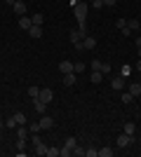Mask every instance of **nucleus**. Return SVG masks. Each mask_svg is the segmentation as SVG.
Segmentation results:
<instances>
[{"mask_svg": "<svg viewBox=\"0 0 141 157\" xmlns=\"http://www.w3.org/2000/svg\"><path fill=\"white\" fill-rule=\"evenodd\" d=\"M40 129H42V127H40V122H31V124H28V131H31V134H38Z\"/></svg>", "mask_w": 141, "mask_h": 157, "instance_id": "22", "label": "nucleus"}, {"mask_svg": "<svg viewBox=\"0 0 141 157\" xmlns=\"http://www.w3.org/2000/svg\"><path fill=\"white\" fill-rule=\"evenodd\" d=\"M0 7H2V0H0Z\"/></svg>", "mask_w": 141, "mask_h": 157, "instance_id": "43", "label": "nucleus"}, {"mask_svg": "<svg viewBox=\"0 0 141 157\" xmlns=\"http://www.w3.org/2000/svg\"><path fill=\"white\" fill-rule=\"evenodd\" d=\"M101 78H104V73H101V71H92V75H89V80H92L94 85H99Z\"/></svg>", "mask_w": 141, "mask_h": 157, "instance_id": "16", "label": "nucleus"}, {"mask_svg": "<svg viewBox=\"0 0 141 157\" xmlns=\"http://www.w3.org/2000/svg\"><path fill=\"white\" fill-rule=\"evenodd\" d=\"M127 145H132V136L122 131L120 136H118V148H127Z\"/></svg>", "mask_w": 141, "mask_h": 157, "instance_id": "3", "label": "nucleus"}, {"mask_svg": "<svg viewBox=\"0 0 141 157\" xmlns=\"http://www.w3.org/2000/svg\"><path fill=\"white\" fill-rule=\"evenodd\" d=\"M120 98H122V103H132V98H134V96H132V94L127 92V94H122Z\"/></svg>", "mask_w": 141, "mask_h": 157, "instance_id": "31", "label": "nucleus"}, {"mask_svg": "<svg viewBox=\"0 0 141 157\" xmlns=\"http://www.w3.org/2000/svg\"><path fill=\"white\" fill-rule=\"evenodd\" d=\"M40 127H42V129H52V127H54V120L49 117V115H42V120H40Z\"/></svg>", "mask_w": 141, "mask_h": 157, "instance_id": "9", "label": "nucleus"}, {"mask_svg": "<svg viewBox=\"0 0 141 157\" xmlns=\"http://www.w3.org/2000/svg\"><path fill=\"white\" fill-rule=\"evenodd\" d=\"M94 47H96V38L85 35V40H82V49H94Z\"/></svg>", "mask_w": 141, "mask_h": 157, "instance_id": "6", "label": "nucleus"}, {"mask_svg": "<svg viewBox=\"0 0 141 157\" xmlns=\"http://www.w3.org/2000/svg\"><path fill=\"white\" fill-rule=\"evenodd\" d=\"M31 21H33V26H42L45 17H42V14H33V17H31Z\"/></svg>", "mask_w": 141, "mask_h": 157, "instance_id": "19", "label": "nucleus"}, {"mask_svg": "<svg viewBox=\"0 0 141 157\" xmlns=\"http://www.w3.org/2000/svg\"><path fill=\"white\" fill-rule=\"evenodd\" d=\"M115 2H118V0H104V5H106V7H113Z\"/></svg>", "mask_w": 141, "mask_h": 157, "instance_id": "39", "label": "nucleus"}, {"mask_svg": "<svg viewBox=\"0 0 141 157\" xmlns=\"http://www.w3.org/2000/svg\"><path fill=\"white\" fill-rule=\"evenodd\" d=\"M0 141H2V136H0Z\"/></svg>", "mask_w": 141, "mask_h": 157, "instance_id": "44", "label": "nucleus"}, {"mask_svg": "<svg viewBox=\"0 0 141 157\" xmlns=\"http://www.w3.org/2000/svg\"><path fill=\"white\" fill-rule=\"evenodd\" d=\"M101 73H104V75H111V63H101Z\"/></svg>", "mask_w": 141, "mask_h": 157, "instance_id": "32", "label": "nucleus"}, {"mask_svg": "<svg viewBox=\"0 0 141 157\" xmlns=\"http://www.w3.org/2000/svg\"><path fill=\"white\" fill-rule=\"evenodd\" d=\"M129 73H132V68H129V66L125 63V66H122V68H120V75H122V78H125V80H127V75H129Z\"/></svg>", "mask_w": 141, "mask_h": 157, "instance_id": "26", "label": "nucleus"}, {"mask_svg": "<svg viewBox=\"0 0 141 157\" xmlns=\"http://www.w3.org/2000/svg\"><path fill=\"white\" fill-rule=\"evenodd\" d=\"M12 10H14L17 14H19V17H24V14H26V2H21V0H17V2L12 5Z\"/></svg>", "mask_w": 141, "mask_h": 157, "instance_id": "7", "label": "nucleus"}, {"mask_svg": "<svg viewBox=\"0 0 141 157\" xmlns=\"http://www.w3.org/2000/svg\"><path fill=\"white\" fill-rule=\"evenodd\" d=\"M120 31H122V35H125V38H129V35H132V31H129L127 26H125V28H120Z\"/></svg>", "mask_w": 141, "mask_h": 157, "instance_id": "38", "label": "nucleus"}, {"mask_svg": "<svg viewBox=\"0 0 141 157\" xmlns=\"http://www.w3.org/2000/svg\"><path fill=\"white\" fill-rule=\"evenodd\" d=\"M73 155L82 157V155H85V148H80V145H75V148H73Z\"/></svg>", "mask_w": 141, "mask_h": 157, "instance_id": "33", "label": "nucleus"}, {"mask_svg": "<svg viewBox=\"0 0 141 157\" xmlns=\"http://www.w3.org/2000/svg\"><path fill=\"white\" fill-rule=\"evenodd\" d=\"M64 145H66V148H71V150H73L75 145H78V141H75V138L71 136V138H66V143H64Z\"/></svg>", "mask_w": 141, "mask_h": 157, "instance_id": "27", "label": "nucleus"}, {"mask_svg": "<svg viewBox=\"0 0 141 157\" xmlns=\"http://www.w3.org/2000/svg\"><path fill=\"white\" fill-rule=\"evenodd\" d=\"M33 108H35V113H45L47 110V103H42L40 98H33Z\"/></svg>", "mask_w": 141, "mask_h": 157, "instance_id": "12", "label": "nucleus"}, {"mask_svg": "<svg viewBox=\"0 0 141 157\" xmlns=\"http://www.w3.org/2000/svg\"><path fill=\"white\" fill-rule=\"evenodd\" d=\"M92 7H96V10H101V7H104V0H92Z\"/></svg>", "mask_w": 141, "mask_h": 157, "instance_id": "36", "label": "nucleus"}, {"mask_svg": "<svg viewBox=\"0 0 141 157\" xmlns=\"http://www.w3.org/2000/svg\"><path fill=\"white\" fill-rule=\"evenodd\" d=\"M59 71L64 73V75H66V73H73V63H71V61H61V63H59Z\"/></svg>", "mask_w": 141, "mask_h": 157, "instance_id": "10", "label": "nucleus"}, {"mask_svg": "<svg viewBox=\"0 0 141 157\" xmlns=\"http://www.w3.org/2000/svg\"><path fill=\"white\" fill-rule=\"evenodd\" d=\"M38 98H40L42 103L49 105V103H52V98H54V94H52V89H40V96H38Z\"/></svg>", "mask_w": 141, "mask_h": 157, "instance_id": "4", "label": "nucleus"}, {"mask_svg": "<svg viewBox=\"0 0 141 157\" xmlns=\"http://www.w3.org/2000/svg\"><path fill=\"white\" fill-rule=\"evenodd\" d=\"M35 155H45V152H47V145L45 143H42V141H40V143H38V145H35Z\"/></svg>", "mask_w": 141, "mask_h": 157, "instance_id": "21", "label": "nucleus"}, {"mask_svg": "<svg viewBox=\"0 0 141 157\" xmlns=\"http://www.w3.org/2000/svg\"><path fill=\"white\" fill-rule=\"evenodd\" d=\"M127 28H129V31H139V28H141V21L139 19H129L127 21Z\"/></svg>", "mask_w": 141, "mask_h": 157, "instance_id": "18", "label": "nucleus"}, {"mask_svg": "<svg viewBox=\"0 0 141 157\" xmlns=\"http://www.w3.org/2000/svg\"><path fill=\"white\" fill-rule=\"evenodd\" d=\"M28 94H31V98H38V96H40V89H38V87H31Z\"/></svg>", "mask_w": 141, "mask_h": 157, "instance_id": "30", "label": "nucleus"}, {"mask_svg": "<svg viewBox=\"0 0 141 157\" xmlns=\"http://www.w3.org/2000/svg\"><path fill=\"white\" fill-rule=\"evenodd\" d=\"M19 26H21V28H24V31H28V28L33 26V21L28 19V17H21V19H19Z\"/></svg>", "mask_w": 141, "mask_h": 157, "instance_id": "14", "label": "nucleus"}, {"mask_svg": "<svg viewBox=\"0 0 141 157\" xmlns=\"http://www.w3.org/2000/svg\"><path fill=\"white\" fill-rule=\"evenodd\" d=\"M136 71H141V56H139V61H136Z\"/></svg>", "mask_w": 141, "mask_h": 157, "instance_id": "41", "label": "nucleus"}, {"mask_svg": "<svg viewBox=\"0 0 141 157\" xmlns=\"http://www.w3.org/2000/svg\"><path fill=\"white\" fill-rule=\"evenodd\" d=\"M24 148H26V138H19L17 141V150H24Z\"/></svg>", "mask_w": 141, "mask_h": 157, "instance_id": "34", "label": "nucleus"}, {"mask_svg": "<svg viewBox=\"0 0 141 157\" xmlns=\"http://www.w3.org/2000/svg\"><path fill=\"white\" fill-rule=\"evenodd\" d=\"M92 71H101V61H99V59L92 61Z\"/></svg>", "mask_w": 141, "mask_h": 157, "instance_id": "35", "label": "nucleus"}, {"mask_svg": "<svg viewBox=\"0 0 141 157\" xmlns=\"http://www.w3.org/2000/svg\"><path fill=\"white\" fill-rule=\"evenodd\" d=\"M17 136H19V138H28V136H31L28 124H19V127H17Z\"/></svg>", "mask_w": 141, "mask_h": 157, "instance_id": "8", "label": "nucleus"}, {"mask_svg": "<svg viewBox=\"0 0 141 157\" xmlns=\"http://www.w3.org/2000/svg\"><path fill=\"white\" fill-rule=\"evenodd\" d=\"M115 26H118V28H125V26H127V21H125V19H118V21H115Z\"/></svg>", "mask_w": 141, "mask_h": 157, "instance_id": "37", "label": "nucleus"}, {"mask_svg": "<svg viewBox=\"0 0 141 157\" xmlns=\"http://www.w3.org/2000/svg\"><path fill=\"white\" fill-rule=\"evenodd\" d=\"M87 2H78V5L73 7V14H75V21H78V28H82L85 31V21H87Z\"/></svg>", "mask_w": 141, "mask_h": 157, "instance_id": "1", "label": "nucleus"}, {"mask_svg": "<svg viewBox=\"0 0 141 157\" xmlns=\"http://www.w3.org/2000/svg\"><path fill=\"white\" fill-rule=\"evenodd\" d=\"M111 87H113L115 92L125 89V78H122V75H115V78H113V82H111Z\"/></svg>", "mask_w": 141, "mask_h": 157, "instance_id": "5", "label": "nucleus"}, {"mask_svg": "<svg viewBox=\"0 0 141 157\" xmlns=\"http://www.w3.org/2000/svg\"><path fill=\"white\" fill-rule=\"evenodd\" d=\"M12 117H14V122H17V127H19V124H26V115H24V113H14Z\"/></svg>", "mask_w": 141, "mask_h": 157, "instance_id": "17", "label": "nucleus"}, {"mask_svg": "<svg viewBox=\"0 0 141 157\" xmlns=\"http://www.w3.org/2000/svg\"><path fill=\"white\" fill-rule=\"evenodd\" d=\"M99 157H113V150L111 148H99Z\"/></svg>", "mask_w": 141, "mask_h": 157, "instance_id": "23", "label": "nucleus"}, {"mask_svg": "<svg viewBox=\"0 0 141 157\" xmlns=\"http://www.w3.org/2000/svg\"><path fill=\"white\" fill-rule=\"evenodd\" d=\"M2 2H7V5H14V2H17V0H2Z\"/></svg>", "mask_w": 141, "mask_h": 157, "instance_id": "42", "label": "nucleus"}, {"mask_svg": "<svg viewBox=\"0 0 141 157\" xmlns=\"http://www.w3.org/2000/svg\"><path fill=\"white\" fill-rule=\"evenodd\" d=\"M85 35H87V31L75 28V31H71V42H73V45H80L82 40H85Z\"/></svg>", "mask_w": 141, "mask_h": 157, "instance_id": "2", "label": "nucleus"}, {"mask_svg": "<svg viewBox=\"0 0 141 157\" xmlns=\"http://www.w3.org/2000/svg\"><path fill=\"white\" fill-rule=\"evenodd\" d=\"M64 85H66V87L75 85V75H73V73H66V75H64Z\"/></svg>", "mask_w": 141, "mask_h": 157, "instance_id": "15", "label": "nucleus"}, {"mask_svg": "<svg viewBox=\"0 0 141 157\" xmlns=\"http://www.w3.org/2000/svg\"><path fill=\"white\" fill-rule=\"evenodd\" d=\"M85 157H99V150H94V148H85Z\"/></svg>", "mask_w": 141, "mask_h": 157, "instance_id": "25", "label": "nucleus"}, {"mask_svg": "<svg viewBox=\"0 0 141 157\" xmlns=\"http://www.w3.org/2000/svg\"><path fill=\"white\" fill-rule=\"evenodd\" d=\"M28 35L31 38H42V26H31L28 28Z\"/></svg>", "mask_w": 141, "mask_h": 157, "instance_id": "11", "label": "nucleus"}, {"mask_svg": "<svg viewBox=\"0 0 141 157\" xmlns=\"http://www.w3.org/2000/svg\"><path fill=\"white\" fill-rule=\"evenodd\" d=\"M59 155H61V157H71V155H73V150L64 145V148H59Z\"/></svg>", "mask_w": 141, "mask_h": 157, "instance_id": "24", "label": "nucleus"}, {"mask_svg": "<svg viewBox=\"0 0 141 157\" xmlns=\"http://www.w3.org/2000/svg\"><path fill=\"white\" fill-rule=\"evenodd\" d=\"M82 71H85V63H82V61L73 63V73H82Z\"/></svg>", "mask_w": 141, "mask_h": 157, "instance_id": "29", "label": "nucleus"}, {"mask_svg": "<svg viewBox=\"0 0 141 157\" xmlns=\"http://www.w3.org/2000/svg\"><path fill=\"white\" fill-rule=\"evenodd\" d=\"M129 94H132V96H141V85L139 82H132V85H129Z\"/></svg>", "mask_w": 141, "mask_h": 157, "instance_id": "13", "label": "nucleus"}, {"mask_svg": "<svg viewBox=\"0 0 141 157\" xmlns=\"http://www.w3.org/2000/svg\"><path fill=\"white\" fill-rule=\"evenodd\" d=\"M134 131H136V124H134V122H127V124H125V134L134 136Z\"/></svg>", "mask_w": 141, "mask_h": 157, "instance_id": "20", "label": "nucleus"}, {"mask_svg": "<svg viewBox=\"0 0 141 157\" xmlns=\"http://www.w3.org/2000/svg\"><path fill=\"white\" fill-rule=\"evenodd\" d=\"M47 157H59V148H47Z\"/></svg>", "mask_w": 141, "mask_h": 157, "instance_id": "28", "label": "nucleus"}, {"mask_svg": "<svg viewBox=\"0 0 141 157\" xmlns=\"http://www.w3.org/2000/svg\"><path fill=\"white\" fill-rule=\"evenodd\" d=\"M136 49H141V35L136 38Z\"/></svg>", "mask_w": 141, "mask_h": 157, "instance_id": "40", "label": "nucleus"}]
</instances>
